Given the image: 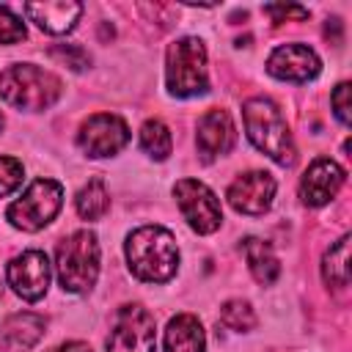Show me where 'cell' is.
Listing matches in <instances>:
<instances>
[{
    "label": "cell",
    "mask_w": 352,
    "mask_h": 352,
    "mask_svg": "<svg viewBox=\"0 0 352 352\" xmlns=\"http://www.w3.org/2000/svg\"><path fill=\"white\" fill-rule=\"evenodd\" d=\"M126 261L135 278L146 283H165L176 275L179 248L168 228L143 226L126 236Z\"/></svg>",
    "instance_id": "cell-1"
},
{
    "label": "cell",
    "mask_w": 352,
    "mask_h": 352,
    "mask_svg": "<svg viewBox=\"0 0 352 352\" xmlns=\"http://www.w3.org/2000/svg\"><path fill=\"white\" fill-rule=\"evenodd\" d=\"M242 116H245L248 138L258 151H264L278 165H292L294 162L297 151H294L289 124H286L280 107L272 99H267V96L248 99L245 107H242Z\"/></svg>",
    "instance_id": "cell-2"
},
{
    "label": "cell",
    "mask_w": 352,
    "mask_h": 352,
    "mask_svg": "<svg viewBox=\"0 0 352 352\" xmlns=\"http://www.w3.org/2000/svg\"><path fill=\"white\" fill-rule=\"evenodd\" d=\"M55 270L63 292L82 294L96 283L99 275V242L94 231L69 234L55 250Z\"/></svg>",
    "instance_id": "cell-3"
},
{
    "label": "cell",
    "mask_w": 352,
    "mask_h": 352,
    "mask_svg": "<svg viewBox=\"0 0 352 352\" xmlns=\"http://www.w3.org/2000/svg\"><path fill=\"white\" fill-rule=\"evenodd\" d=\"M0 96L19 110H47L60 96V80L33 63H16L0 74Z\"/></svg>",
    "instance_id": "cell-4"
},
{
    "label": "cell",
    "mask_w": 352,
    "mask_h": 352,
    "mask_svg": "<svg viewBox=\"0 0 352 352\" xmlns=\"http://www.w3.org/2000/svg\"><path fill=\"white\" fill-rule=\"evenodd\" d=\"M165 80L173 96H201L209 91V72H206V47L195 36L176 38L168 47L165 60Z\"/></svg>",
    "instance_id": "cell-5"
},
{
    "label": "cell",
    "mask_w": 352,
    "mask_h": 352,
    "mask_svg": "<svg viewBox=\"0 0 352 352\" xmlns=\"http://www.w3.org/2000/svg\"><path fill=\"white\" fill-rule=\"evenodd\" d=\"M60 204H63V187L55 179H36L22 192V198L8 206L6 217L14 228L38 231L60 212Z\"/></svg>",
    "instance_id": "cell-6"
},
{
    "label": "cell",
    "mask_w": 352,
    "mask_h": 352,
    "mask_svg": "<svg viewBox=\"0 0 352 352\" xmlns=\"http://www.w3.org/2000/svg\"><path fill=\"white\" fill-rule=\"evenodd\" d=\"M154 316L143 305H124L113 319L107 352H154Z\"/></svg>",
    "instance_id": "cell-7"
},
{
    "label": "cell",
    "mask_w": 352,
    "mask_h": 352,
    "mask_svg": "<svg viewBox=\"0 0 352 352\" xmlns=\"http://www.w3.org/2000/svg\"><path fill=\"white\" fill-rule=\"evenodd\" d=\"M173 195H176V204H179V212L184 214V220L190 223L192 231L212 234V231L220 228V223H223L220 201L204 182L182 179V182H176Z\"/></svg>",
    "instance_id": "cell-8"
},
{
    "label": "cell",
    "mask_w": 352,
    "mask_h": 352,
    "mask_svg": "<svg viewBox=\"0 0 352 352\" xmlns=\"http://www.w3.org/2000/svg\"><path fill=\"white\" fill-rule=\"evenodd\" d=\"M129 143V129L126 124L113 116V113H96L82 121L77 132V146L88 157H110L118 154Z\"/></svg>",
    "instance_id": "cell-9"
},
{
    "label": "cell",
    "mask_w": 352,
    "mask_h": 352,
    "mask_svg": "<svg viewBox=\"0 0 352 352\" xmlns=\"http://www.w3.org/2000/svg\"><path fill=\"white\" fill-rule=\"evenodd\" d=\"M50 275H52V267H50L47 253L41 250H25L16 258H11L6 267L8 286L28 302H36L47 294Z\"/></svg>",
    "instance_id": "cell-10"
},
{
    "label": "cell",
    "mask_w": 352,
    "mask_h": 352,
    "mask_svg": "<svg viewBox=\"0 0 352 352\" xmlns=\"http://www.w3.org/2000/svg\"><path fill=\"white\" fill-rule=\"evenodd\" d=\"M275 198V179L264 170L242 173L228 187V204L242 214H264Z\"/></svg>",
    "instance_id": "cell-11"
},
{
    "label": "cell",
    "mask_w": 352,
    "mask_h": 352,
    "mask_svg": "<svg viewBox=\"0 0 352 352\" xmlns=\"http://www.w3.org/2000/svg\"><path fill=\"white\" fill-rule=\"evenodd\" d=\"M319 58L305 44H280L267 58V72L278 80L289 82H305L319 74Z\"/></svg>",
    "instance_id": "cell-12"
},
{
    "label": "cell",
    "mask_w": 352,
    "mask_h": 352,
    "mask_svg": "<svg viewBox=\"0 0 352 352\" xmlns=\"http://www.w3.org/2000/svg\"><path fill=\"white\" fill-rule=\"evenodd\" d=\"M344 168L327 157H319L308 165V170L300 179V198L308 206H324L344 184Z\"/></svg>",
    "instance_id": "cell-13"
},
{
    "label": "cell",
    "mask_w": 352,
    "mask_h": 352,
    "mask_svg": "<svg viewBox=\"0 0 352 352\" xmlns=\"http://www.w3.org/2000/svg\"><path fill=\"white\" fill-rule=\"evenodd\" d=\"M236 140V129L234 121L226 110H209L198 118V132H195V143L204 160H214L223 157L234 148Z\"/></svg>",
    "instance_id": "cell-14"
},
{
    "label": "cell",
    "mask_w": 352,
    "mask_h": 352,
    "mask_svg": "<svg viewBox=\"0 0 352 352\" xmlns=\"http://www.w3.org/2000/svg\"><path fill=\"white\" fill-rule=\"evenodd\" d=\"M25 14L36 22L44 33L60 36L74 30L77 19L82 16V6L74 0H47V3H25Z\"/></svg>",
    "instance_id": "cell-15"
},
{
    "label": "cell",
    "mask_w": 352,
    "mask_h": 352,
    "mask_svg": "<svg viewBox=\"0 0 352 352\" xmlns=\"http://www.w3.org/2000/svg\"><path fill=\"white\" fill-rule=\"evenodd\" d=\"M204 346H206L204 327L192 314H179L168 322L165 352H204Z\"/></svg>",
    "instance_id": "cell-16"
},
{
    "label": "cell",
    "mask_w": 352,
    "mask_h": 352,
    "mask_svg": "<svg viewBox=\"0 0 352 352\" xmlns=\"http://www.w3.org/2000/svg\"><path fill=\"white\" fill-rule=\"evenodd\" d=\"M242 250H245V261H248L250 275H253L258 283L270 286V283L278 278V272H280V264H278L272 248H270L264 239L248 236V239L242 242Z\"/></svg>",
    "instance_id": "cell-17"
},
{
    "label": "cell",
    "mask_w": 352,
    "mask_h": 352,
    "mask_svg": "<svg viewBox=\"0 0 352 352\" xmlns=\"http://www.w3.org/2000/svg\"><path fill=\"white\" fill-rule=\"evenodd\" d=\"M44 316H38V314H30V311H25V314H14L8 322H6V327H3V338L11 344V346H16V349H30L41 336H44Z\"/></svg>",
    "instance_id": "cell-18"
},
{
    "label": "cell",
    "mask_w": 352,
    "mask_h": 352,
    "mask_svg": "<svg viewBox=\"0 0 352 352\" xmlns=\"http://www.w3.org/2000/svg\"><path fill=\"white\" fill-rule=\"evenodd\" d=\"M322 278L333 289L349 286V236H341L336 245H330L322 261Z\"/></svg>",
    "instance_id": "cell-19"
},
{
    "label": "cell",
    "mask_w": 352,
    "mask_h": 352,
    "mask_svg": "<svg viewBox=\"0 0 352 352\" xmlns=\"http://www.w3.org/2000/svg\"><path fill=\"white\" fill-rule=\"evenodd\" d=\"M74 206H77V214L85 217V220H99L104 217V212L110 209V198H107V190H104V182L99 176H94L74 198Z\"/></svg>",
    "instance_id": "cell-20"
},
{
    "label": "cell",
    "mask_w": 352,
    "mask_h": 352,
    "mask_svg": "<svg viewBox=\"0 0 352 352\" xmlns=\"http://www.w3.org/2000/svg\"><path fill=\"white\" fill-rule=\"evenodd\" d=\"M140 148H143L148 157H154V160H168V154H170V148H173V140H170L168 126H165L162 121H157V118L146 121V124L140 126Z\"/></svg>",
    "instance_id": "cell-21"
},
{
    "label": "cell",
    "mask_w": 352,
    "mask_h": 352,
    "mask_svg": "<svg viewBox=\"0 0 352 352\" xmlns=\"http://www.w3.org/2000/svg\"><path fill=\"white\" fill-rule=\"evenodd\" d=\"M220 322H223L228 330L245 333V330H253V327H256V314H253V308H250L245 300H228V302H223V308H220Z\"/></svg>",
    "instance_id": "cell-22"
},
{
    "label": "cell",
    "mask_w": 352,
    "mask_h": 352,
    "mask_svg": "<svg viewBox=\"0 0 352 352\" xmlns=\"http://www.w3.org/2000/svg\"><path fill=\"white\" fill-rule=\"evenodd\" d=\"M50 58L66 63V66L74 69V72H80V69H85V66L91 63L88 52H85L82 47H77V44H55V47L50 50Z\"/></svg>",
    "instance_id": "cell-23"
},
{
    "label": "cell",
    "mask_w": 352,
    "mask_h": 352,
    "mask_svg": "<svg viewBox=\"0 0 352 352\" xmlns=\"http://www.w3.org/2000/svg\"><path fill=\"white\" fill-rule=\"evenodd\" d=\"M25 38V25L22 19L8 11L6 6H0V44H16Z\"/></svg>",
    "instance_id": "cell-24"
},
{
    "label": "cell",
    "mask_w": 352,
    "mask_h": 352,
    "mask_svg": "<svg viewBox=\"0 0 352 352\" xmlns=\"http://www.w3.org/2000/svg\"><path fill=\"white\" fill-rule=\"evenodd\" d=\"M22 184V162L14 157H0V198Z\"/></svg>",
    "instance_id": "cell-25"
},
{
    "label": "cell",
    "mask_w": 352,
    "mask_h": 352,
    "mask_svg": "<svg viewBox=\"0 0 352 352\" xmlns=\"http://www.w3.org/2000/svg\"><path fill=\"white\" fill-rule=\"evenodd\" d=\"M330 104H333V113H336V118L344 124V126H349V82H338L336 85V91H333V96H330Z\"/></svg>",
    "instance_id": "cell-26"
},
{
    "label": "cell",
    "mask_w": 352,
    "mask_h": 352,
    "mask_svg": "<svg viewBox=\"0 0 352 352\" xmlns=\"http://www.w3.org/2000/svg\"><path fill=\"white\" fill-rule=\"evenodd\" d=\"M264 14L272 19V25H280L286 19H305L308 8H302V6H264Z\"/></svg>",
    "instance_id": "cell-27"
},
{
    "label": "cell",
    "mask_w": 352,
    "mask_h": 352,
    "mask_svg": "<svg viewBox=\"0 0 352 352\" xmlns=\"http://www.w3.org/2000/svg\"><path fill=\"white\" fill-rule=\"evenodd\" d=\"M52 352H91V346H88V344H82V341H66V344L55 346Z\"/></svg>",
    "instance_id": "cell-28"
},
{
    "label": "cell",
    "mask_w": 352,
    "mask_h": 352,
    "mask_svg": "<svg viewBox=\"0 0 352 352\" xmlns=\"http://www.w3.org/2000/svg\"><path fill=\"white\" fill-rule=\"evenodd\" d=\"M0 129H3V113H0Z\"/></svg>",
    "instance_id": "cell-29"
}]
</instances>
